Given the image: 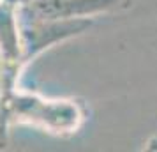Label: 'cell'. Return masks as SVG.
I'll return each instance as SVG.
<instances>
[{"instance_id": "1", "label": "cell", "mask_w": 157, "mask_h": 152, "mask_svg": "<svg viewBox=\"0 0 157 152\" xmlns=\"http://www.w3.org/2000/svg\"><path fill=\"white\" fill-rule=\"evenodd\" d=\"M4 113L7 126H29L57 138L78 134L88 120V106L74 95L39 94L20 87V83L6 92Z\"/></svg>"}, {"instance_id": "2", "label": "cell", "mask_w": 157, "mask_h": 152, "mask_svg": "<svg viewBox=\"0 0 157 152\" xmlns=\"http://www.w3.org/2000/svg\"><path fill=\"white\" fill-rule=\"evenodd\" d=\"M94 25V20H44L25 14L18 9L20 53L21 65L27 67L50 48L83 36Z\"/></svg>"}, {"instance_id": "3", "label": "cell", "mask_w": 157, "mask_h": 152, "mask_svg": "<svg viewBox=\"0 0 157 152\" xmlns=\"http://www.w3.org/2000/svg\"><path fill=\"white\" fill-rule=\"evenodd\" d=\"M134 0H30L18 9L44 20H94L132 7Z\"/></svg>"}, {"instance_id": "4", "label": "cell", "mask_w": 157, "mask_h": 152, "mask_svg": "<svg viewBox=\"0 0 157 152\" xmlns=\"http://www.w3.org/2000/svg\"><path fill=\"white\" fill-rule=\"evenodd\" d=\"M4 101H6V72H4L2 57H0V149L7 147V131H9V126L6 122V113H4Z\"/></svg>"}]
</instances>
